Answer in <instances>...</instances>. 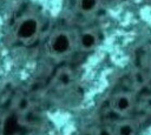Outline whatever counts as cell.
<instances>
[{"label": "cell", "instance_id": "4", "mask_svg": "<svg viewBox=\"0 0 151 135\" xmlns=\"http://www.w3.org/2000/svg\"><path fill=\"white\" fill-rule=\"evenodd\" d=\"M79 42H80V46L83 49H86V50L92 49L97 45V34L91 29L84 31L80 34Z\"/></svg>", "mask_w": 151, "mask_h": 135}, {"label": "cell", "instance_id": "6", "mask_svg": "<svg viewBox=\"0 0 151 135\" xmlns=\"http://www.w3.org/2000/svg\"><path fill=\"white\" fill-rule=\"evenodd\" d=\"M98 6V0H79V8L83 13H92Z\"/></svg>", "mask_w": 151, "mask_h": 135}, {"label": "cell", "instance_id": "5", "mask_svg": "<svg viewBox=\"0 0 151 135\" xmlns=\"http://www.w3.org/2000/svg\"><path fill=\"white\" fill-rule=\"evenodd\" d=\"M72 77H73L72 72L70 69H67V68H64V69L59 70V73L57 74V82L59 83V86L66 87V86H68L71 83Z\"/></svg>", "mask_w": 151, "mask_h": 135}, {"label": "cell", "instance_id": "2", "mask_svg": "<svg viewBox=\"0 0 151 135\" xmlns=\"http://www.w3.org/2000/svg\"><path fill=\"white\" fill-rule=\"evenodd\" d=\"M73 47V40L68 32L66 31H58L53 33L50 39L48 48L50 52L54 56H63L71 52Z\"/></svg>", "mask_w": 151, "mask_h": 135}, {"label": "cell", "instance_id": "8", "mask_svg": "<svg viewBox=\"0 0 151 135\" xmlns=\"http://www.w3.org/2000/svg\"><path fill=\"white\" fill-rule=\"evenodd\" d=\"M98 135H112V134H111V131H110L109 129H106V128H103V129H100V130H99Z\"/></svg>", "mask_w": 151, "mask_h": 135}, {"label": "cell", "instance_id": "3", "mask_svg": "<svg viewBox=\"0 0 151 135\" xmlns=\"http://www.w3.org/2000/svg\"><path fill=\"white\" fill-rule=\"evenodd\" d=\"M132 107V96L129 93H119L112 99V108L117 114H126Z\"/></svg>", "mask_w": 151, "mask_h": 135}, {"label": "cell", "instance_id": "1", "mask_svg": "<svg viewBox=\"0 0 151 135\" xmlns=\"http://www.w3.org/2000/svg\"><path fill=\"white\" fill-rule=\"evenodd\" d=\"M40 23L34 16H25L19 20L14 28V36L21 42H29L34 40L39 33Z\"/></svg>", "mask_w": 151, "mask_h": 135}, {"label": "cell", "instance_id": "7", "mask_svg": "<svg viewBox=\"0 0 151 135\" xmlns=\"http://www.w3.org/2000/svg\"><path fill=\"white\" fill-rule=\"evenodd\" d=\"M133 131H134V128L131 122H122L117 128L118 135H132Z\"/></svg>", "mask_w": 151, "mask_h": 135}]
</instances>
